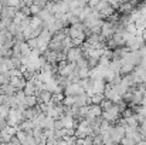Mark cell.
<instances>
[{
    "label": "cell",
    "instance_id": "obj_7",
    "mask_svg": "<svg viewBox=\"0 0 146 145\" xmlns=\"http://www.w3.org/2000/svg\"><path fill=\"white\" fill-rule=\"evenodd\" d=\"M36 97H37V102H38V104H48L50 101H51V97H52V94L44 90V91L38 93Z\"/></svg>",
    "mask_w": 146,
    "mask_h": 145
},
{
    "label": "cell",
    "instance_id": "obj_26",
    "mask_svg": "<svg viewBox=\"0 0 146 145\" xmlns=\"http://www.w3.org/2000/svg\"><path fill=\"white\" fill-rule=\"evenodd\" d=\"M6 127H7V121H6V118H1V117H0V131L4 130Z\"/></svg>",
    "mask_w": 146,
    "mask_h": 145
},
{
    "label": "cell",
    "instance_id": "obj_8",
    "mask_svg": "<svg viewBox=\"0 0 146 145\" xmlns=\"http://www.w3.org/2000/svg\"><path fill=\"white\" fill-rule=\"evenodd\" d=\"M37 104L38 102H37V97L36 96H26V98H24V107L26 108H33Z\"/></svg>",
    "mask_w": 146,
    "mask_h": 145
},
{
    "label": "cell",
    "instance_id": "obj_27",
    "mask_svg": "<svg viewBox=\"0 0 146 145\" xmlns=\"http://www.w3.org/2000/svg\"><path fill=\"white\" fill-rule=\"evenodd\" d=\"M3 97L4 96H1V94H0V104H3Z\"/></svg>",
    "mask_w": 146,
    "mask_h": 145
},
{
    "label": "cell",
    "instance_id": "obj_19",
    "mask_svg": "<svg viewBox=\"0 0 146 145\" xmlns=\"http://www.w3.org/2000/svg\"><path fill=\"white\" fill-rule=\"evenodd\" d=\"M99 128H101V134H105V132H108V131H109V128H111V124H109L108 121L102 120V122L99 124Z\"/></svg>",
    "mask_w": 146,
    "mask_h": 145
},
{
    "label": "cell",
    "instance_id": "obj_30",
    "mask_svg": "<svg viewBox=\"0 0 146 145\" xmlns=\"http://www.w3.org/2000/svg\"><path fill=\"white\" fill-rule=\"evenodd\" d=\"M112 145H119V144H112Z\"/></svg>",
    "mask_w": 146,
    "mask_h": 145
},
{
    "label": "cell",
    "instance_id": "obj_11",
    "mask_svg": "<svg viewBox=\"0 0 146 145\" xmlns=\"http://www.w3.org/2000/svg\"><path fill=\"white\" fill-rule=\"evenodd\" d=\"M135 70V65L133 64H122L121 65V76H125V74H129Z\"/></svg>",
    "mask_w": 146,
    "mask_h": 145
},
{
    "label": "cell",
    "instance_id": "obj_2",
    "mask_svg": "<svg viewBox=\"0 0 146 145\" xmlns=\"http://www.w3.org/2000/svg\"><path fill=\"white\" fill-rule=\"evenodd\" d=\"M84 57V54H82V48L81 47H72L70 48L68 51H67V54H65V60L68 61V63H77L80 58H82Z\"/></svg>",
    "mask_w": 146,
    "mask_h": 145
},
{
    "label": "cell",
    "instance_id": "obj_28",
    "mask_svg": "<svg viewBox=\"0 0 146 145\" xmlns=\"http://www.w3.org/2000/svg\"><path fill=\"white\" fill-rule=\"evenodd\" d=\"M143 86H145V90H146V81H143Z\"/></svg>",
    "mask_w": 146,
    "mask_h": 145
},
{
    "label": "cell",
    "instance_id": "obj_18",
    "mask_svg": "<svg viewBox=\"0 0 146 145\" xmlns=\"http://www.w3.org/2000/svg\"><path fill=\"white\" fill-rule=\"evenodd\" d=\"M90 68H80L78 70V77H80V80H84V78H88L90 77Z\"/></svg>",
    "mask_w": 146,
    "mask_h": 145
},
{
    "label": "cell",
    "instance_id": "obj_5",
    "mask_svg": "<svg viewBox=\"0 0 146 145\" xmlns=\"http://www.w3.org/2000/svg\"><path fill=\"white\" fill-rule=\"evenodd\" d=\"M94 83H92V90H94V94H104V91H105V81L102 80V78H99V80H92Z\"/></svg>",
    "mask_w": 146,
    "mask_h": 145
},
{
    "label": "cell",
    "instance_id": "obj_4",
    "mask_svg": "<svg viewBox=\"0 0 146 145\" xmlns=\"http://www.w3.org/2000/svg\"><path fill=\"white\" fill-rule=\"evenodd\" d=\"M10 84L19 91V90H23L24 88L26 80H24V77H10Z\"/></svg>",
    "mask_w": 146,
    "mask_h": 145
},
{
    "label": "cell",
    "instance_id": "obj_12",
    "mask_svg": "<svg viewBox=\"0 0 146 145\" xmlns=\"http://www.w3.org/2000/svg\"><path fill=\"white\" fill-rule=\"evenodd\" d=\"M10 77H11L10 70H9V71H4V73H0V86L9 84V83H10Z\"/></svg>",
    "mask_w": 146,
    "mask_h": 145
},
{
    "label": "cell",
    "instance_id": "obj_17",
    "mask_svg": "<svg viewBox=\"0 0 146 145\" xmlns=\"http://www.w3.org/2000/svg\"><path fill=\"white\" fill-rule=\"evenodd\" d=\"M75 65H77L78 70H80V68H88V60H87L85 57H82V58H80V60L75 63Z\"/></svg>",
    "mask_w": 146,
    "mask_h": 145
},
{
    "label": "cell",
    "instance_id": "obj_22",
    "mask_svg": "<svg viewBox=\"0 0 146 145\" xmlns=\"http://www.w3.org/2000/svg\"><path fill=\"white\" fill-rule=\"evenodd\" d=\"M131 115H133V111H132L129 107H126V108L121 112V117H122V118H129Z\"/></svg>",
    "mask_w": 146,
    "mask_h": 145
},
{
    "label": "cell",
    "instance_id": "obj_3",
    "mask_svg": "<svg viewBox=\"0 0 146 145\" xmlns=\"http://www.w3.org/2000/svg\"><path fill=\"white\" fill-rule=\"evenodd\" d=\"M81 93H85L78 84H68L65 88H64V91H62V94H64V97L65 96H77V94H81Z\"/></svg>",
    "mask_w": 146,
    "mask_h": 145
},
{
    "label": "cell",
    "instance_id": "obj_9",
    "mask_svg": "<svg viewBox=\"0 0 146 145\" xmlns=\"http://www.w3.org/2000/svg\"><path fill=\"white\" fill-rule=\"evenodd\" d=\"M101 114H102V110H101V107L99 105H95V104H91L90 105V110H88V115H92V117H101Z\"/></svg>",
    "mask_w": 146,
    "mask_h": 145
},
{
    "label": "cell",
    "instance_id": "obj_23",
    "mask_svg": "<svg viewBox=\"0 0 146 145\" xmlns=\"http://www.w3.org/2000/svg\"><path fill=\"white\" fill-rule=\"evenodd\" d=\"M92 145H104L102 142V135L99 134V135H95L94 138H92Z\"/></svg>",
    "mask_w": 146,
    "mask_h": 145
},
{
    "label": "cell",
    "instance_id": "obj_25",
    "mask_svg": "<svg viewBox=\"0 0 146 145\" xmlns=\"http://www.w3.org/2000/svg\"><path fill=\"white\" fill-rule=\"evenodd\" d=\"M9 145H21V144H20V141L17 140V137L14 135V137H11V140H10Z\"/></svg>",
    "mask_w": 146,
    "mask_h": 145
},
{
    "label": "cell",
    "instance_id": "obj_13",
    "mask_svg": "<svg viewBox=\"0 0 146 145\" xmlns=\"http://www.w3.org/2000/svg\"><path fill=\"white\" fill-rule=\"evenodd\" d=\"M112 105H113V102H112L111 100H106V98H104L102 102L99 104V107H101L102 111H108L109 108H112Z\"/></svg>",
    "mask_w": 146,
    "mask_h": 145
},
{
    "label": "cell",
    "instance_id": "obj_16",
    "mask_svg": "<svg viewBox=\"0 0 146 145\" xmlns=\"http://www.w3.org/2000/svg\"><path fill=\"white\" fill-rule=\"evenodd\" d=\"M10 60H11L13 68H21V57H14V55H11Z\"/></svg>",
    "mask_w": 146,
    "mask_h": 145
},
{
    "label": "cell",
    "instance_id": "obj_1",
    "mask_svg": "<svg viewBox=\"0 0 146 145\" xmlns=\"http://www.w3.org/2000/svg\"><path fill=\"white\" fill-rule=\"evenodd\" d=\"M109 137H111V141H112V144H119L121 142V140L125 137V128L123 127H121V125H111V128H109Z\"/></svg>",
    "mask_w": 146,
    "mask_h": 145
},
{
    "label": "cell",
    "instance_id": "obj_29",
    "mask_svg": "<svg viewBox=\"0 0 146 145\" xmlns=\"http://www.w3.org/2000/svg\"><path fill=\"white\" fill-rule=\"evenodd\" d=\"M0 20H1V14H0Z\"/></svg>",
    "mask_w": 146,
    "mask_h": 145
},
{
    "label": "cell",
    "instance_id": "obj_20",
    "mask_svg": "<svg viewBox=\"0 0 146 145\" xmlns=\"http://www.w3.org/2000/svg\"><path fill=\"white\" fill-rule=\"evenodd\" d=\"M62 105H64V107H72V105H74V97L65 96L64 100H62Z\"/></svg>",
    "mask_w": 146,
    "mask_h": 145
},
{
    "label": "cell",
    "instance_id": "obj_24",
    "mask_svg": "<svg viewBox=\"0 0 146 145\" xmlns=\"http://www.w3.org/2000/svg\"><path fill=\"white\" fill-rule=\"evenodd\" d=\"M64 128V125H62V121L58 118V120H54V130L55 131H58V130H62Z\"/></svg>",
    "mask_w": 146,
    "mask_h": 145
},
{
    "label": "cell",
    "instance_id": "obj_21",
    "mask_svg": "<svg viewBox=\"0 0 146 145\" xmlns=\"http://www.w3.org/2000/svg\"><path fill=\"white\" fill-rule=\"evenodd\" d=\"M26 43H27L30 50H36L37 48V39H29V40H26Z\"/></svg>",
    "mask_w": 146,
    "mask_h": 145
},
{
    "label": "cell",
    "instance_id": "obj_14",
    "mask_svg": "<svg viewBox=\"0 0 146 145\" xmlns=\"http://www.w3.org/2000/svg\"><path fill=\"white\" fill-rule=\"evenodd\" d=\"M105 97H104V94H94V96L90 97V100H91V104H95V105H99L101 102H102V100H104Z\"/></svg>",
    "mask_w": 146,
    "mask_h": 145
},
{
    "label": "cell",
    "instance_id": "obj_15",
    "mask_svg": "<svg viewBox=\"0 0 146 145\" xmlns=\"http://www.w3.org/2000/svg\"><path fill=\"white\" fill-rule=\"evenodd\" d=\"M125 121H126V124L129 125V127H132V128H139V124L136 122V118H135V115H131L129 118H125Z\"/></svg>",
    "mask_w": 146,
    "mask_h": 145
},
{
    "label": "cell",
    "instance_id": "obj_6",
    "mask_svg": "<svg viewBox=\"0 0 146 145\" xmlns=\"http://www.w3.org/2000/svg\"><path fill=\"white\" fill-rule=\"evenodd\" d=\"M23 93H24L26 96H34V93H36L34 78H31V80H27V81H26V86H24V88H23Z\"/></svg>",
    "mask_w": 146,
    "mask_h": 145
},
{
    "label": "cell",
    "instance_id": "obj_10",
    "mask_svg": "<svg viewBox=\"0 0 146 145\" xmlns=\"http://www.w3.org/2000/svg\"><path fill=\"white\" fill-rule=\"evenodd\" d=\"M121 61H113V60H111V63H109V70L111 71H113L115 74H121Z\"/></svg>",
    "mask_w": 146,
    "mask_h": 145
}]
</instances>
